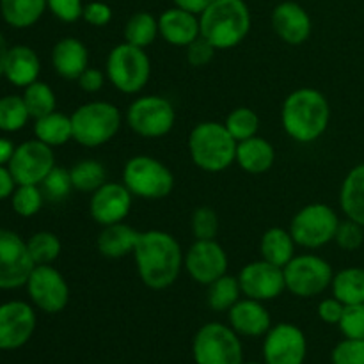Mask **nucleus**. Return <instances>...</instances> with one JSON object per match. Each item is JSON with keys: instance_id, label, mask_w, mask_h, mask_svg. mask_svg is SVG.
Here are the masks:
<instances>
[{"instance_id": "obj_26", "label": "nucleus", "mask_w": 364, "mask_h": 364, "mask_svg": "<svg viewBox=\"0 0 364 364\" xmlns=\"http://www.w3.org/2000/svg\"><path fill=\"white\" fill-rule=\"evenodd\" d=\"M276 151L267 139L255 137L240 141L237 146V160L235 162L249 174H263L274 166Z\"/></svg>"}, {"instance_id": "obj_12", "label": "nucleus", "mask_w": 364, "mask_h": 364, "mask_svg": "<svg viewBox=\"0 0 364 364\" xmlns=\"http://www.w3.org/2000/svg\"><path fill=\"white\" fill-rule=\"evenodd\" d=\"M34 267L27 242L14 231L0 228V290L25 287Z\"/></svg>"}, {"instance_id": "obj_24", "label": "nucleus", "mask_w": 364, "mask_h": 364, "mask_svg": "<svg viewBox=\"0 0 364 364\" xmlns=\"http://www.w3.org/2000/svg\"><path fill=\"white\" fill-rule=\"evenodd\" d=\"M41 73L39 57L31 46L16 45L9 48L4 66V77L16 87H27L32 82L38 80Z\"/></svg>"}, {"instance_id": "obj_5", "label": "nucleus", "mask_w": 364, "mask_h": 364, "mask_svg": "<svg viewBox=\"0 0 364 364\" xmlns=\"http://www.w3.org/2000/svg\"><path fill=\"white\" fill-rule=\"evenodd\" d=\"M73 141L85 148H98L119 132L121 112L109 102H89L71 114Z\"/></svg>"}, {"instance_id": "obj_3", "label": "nucleus", "mask_w": 364, "mask_h": 364, "mask_svg": "<svg viewBox=\"0 0 364 364\" xmlns=\"http://www.w3.org/2000/svg\"><path fill=\"white\" fill-rule=\"evenodd\" d=\"M201 36L215 50L240 45L251 31V11L244 0H215L199 14Z\"/></svg>"}, {"instance_id": "obj_10", "label": "nucleus", "mask_w": 364, "mask_h": 364, "mask_svg": "<svg viewBox=\"0 0 364 364\" xmlns=\"http://www.w3.org/2000/svg\"><path fill=\"white\" fill-rule=\"evenodd\" d=\"M284 284L290 294L301 299H311L323 294L333 283V267L315 255L295 256L283 269Z\"/></svg>"}, {"instance_id": "obj_51", "label": "nucleus", "mask_w": 364, "mask_h": 364, "mask_svg": "<svg viewBox=\"0 0 364 364\" xmlns=\"http://www.w3.org/2000/svg\"><path fill=\"white\" fill-rule=\"evenodd\" d=\"M213 2H215V0H174V4H176L178 7L191 11V13L198 14V16Z\"/></svg>"}, {"instance_id": "obj_9", "label": "nucleus", "mask_w": 364, "mask_h": 364, "mask_svg": "<svg viewBox=\"0 0 364 364\" xmlns=\"http://www.w3.org/2000/svg\"><path fill=\"white\" fill-rule=\"evenodd\" d=\"M340 217L323 203H311L295 213L290 233L295 244L306 249H318L334 240Z\"/></svg>"}, {"instance_id": "obj_37", "label": "nucleus", "mask_w": 364, "mask_h": 364, "mask_svg": "<svg viewBox=\"0 0 364 364\" xmlns=\"http://www.w3.org/2000/svg\"><path fill=\"white\" fill-rule=\"evenodd\" d=\"M31 119L23 96L9 95L0 98V130L18 132Z\"/></svg>"}, {"instance_id": "obj_21", "label": "nucleus", "mask_w": 364, "mask_h": 364, "mask_svg": "<svg viewBox=\"0 0 364 364\" xmlns=\"http://www.w3.org/2000/svg\"><path fill=\"white\" fill-rule=\"evenodd\" d=\"M230 315V326L233 327L238 336L245 338H259L265 336L272 327L269 309L263 306V302L255 299H240L233 308L228 311Z\"/></svg>"}, {"instance_id": "obj_33", "label": "nucleus", "mask_w": 364, "mask_h": 364, "mask_svg": "<svg viewBox=\"0 0 364 364\" xmlns=\"http://www.w3.org/2000/svg\"><path fill=\"white\" fill-rule=\"evenodd\" d=\"M240 283H238V277L228 276L224 274L223 277H219L217 281H213L212 284H208V306L217 313L230 311L238 301H240Z\"/></svg>"}, {"instance_id": "obj_38", "label": "nucleus", "mask_w": 364, "mask_h": 364, "mask_svg": "<svg viewBox=\"0 0 364 364\" xmlns=\"http://www.w3.org/2000/svg\"><path fill=\"white\" fill-rule=\"evenodd\" d=\"M226 128L237 142L251 139L258 134L259 128V117L249 107H238V109L231 110L230 116L226 117Z\"/></svg>"}, {"instance_id": "obj_20", "label": "nucleus", "mask_w": 364, "mask_h": 364, "mask_svg": "<svg viewBox=\"0 0 364 364\" xmlns=\"http://www.w3.org/2000/svg\"><path fill=\"white\" fill-rule=\"evenodd\" d=\"M272 27L281 41L287 45H302L309 39L313 31L311 16L297 2H281L272 11Z\"/></svg>"}, {"instance_id": "obj_1", "label": "nucleus", "mask_w": 364, "mask_h": 364, "mask_svg": "<svg viewBox=\"0 0 364 364\" xmlns=\"http://www.w3.org/2000/svg\"><path fill=\"white\" fill-rule=\"evenodd\" d=\"M134 258L141 281L151 290H166L174 284L183 265V252L178 240L160 230L139 233Z\"/></svg>"}, {"instance_id": "obj_31", "label": "nucleus", "mask_w": 364, "mask_h": 364, "mask_svg": "<svg viewBox=\"0 0 364 364\" xmlns=\"http://www.w3.org/2000/svg\"><path fill=\"white\" fill-rule=\"evenodd\" d=\"M34 135L41 142L53 146L66 144L70 139H73V130H71V117L64 116L60 112H50L46 116L39 117L34 123Z\"/></svg>"}, {"instance_id": "obj_45", "label": "nucleus", "mask_w": 364, "mask_h": 364, "mask_svg": "<svg viewBox=\"0 0 364 364\" xmlns=\"http://www.w3.org/2000/svg\"><path fill=\"white\" fill-rule=\"evenodd\" d=\"M46 6L52 11L55 18L66 23H73V21L80 20L82 13H84V4L82 0H46Z\"/></svg>"}, {"instance_id": "obj_54", "label": "nucleus", "mask_w": 364, "mask_h": 364, "mask_svg": "<svg viewBox=\"0 0 364 364\" xmlns=\"http://www.w3.org/2000/svg\"><path fill=\"white\" fill-rule=\"evenodd\" d=\"M242 364H267V363H242Z\"/></svg>"}, {"instance_id": "obj_16", "label": "nucleus", "mask_w": 364, "mask_h": 364, "mask_svg": "<svg viewBox=\"0 0 364 364\" xmlns=\"http://www.w3.org/2000/svg\"><path fill=\"white\" fill-rule=\"evenodd\" d=\"M238 283H240V290L245 297L259 302L274 301L287 290L283 269L265 262V259L247 263L240 270Z\"/></svg>"}, {"instance_id": "obj_39", "label": "nucleus", "mask_w": 364, "mask_h": 364, "mask_svg": "<svg viewBox=\"0 0 364 364\" xmlns=\"http://www.w3.org/2000/svg\"><path fill=\"white\" fill-rule=\"evenodd\" d=\"M43 201H45V194L39 185H16L11 196L13 210L20 217H34L41 210Z\"/></svg>"}, {"instance_id": "obj_48", "label": "nucleus", "mask_w": 364, "mask_h": 364, "mask_svg": "<svg viewBox=\"0 0 364 364\" xmlns=\"http://www.w3.org/2000/svg\"><path fill=\"white\" fill-rule=\"evenodd\" d=\"M345 311V304H341L336 297L331 299H323L322 302L318 304V316L322 322L331 323V326H338L343 316Z\"/></svg>"}, {"instance_id": "obj_18", "label": "nucleus", "mask_w": 364, "mask_h": 364, "mask_svg": "<svg viewBox=\"0 0 364 364\" xmlns=\"http://www.w3.org/2000/svg\"><path fill=\"white\" fill-rule=\"evenodd\" d=\"M36 331V313L31 304L9 301L0 304V350L23 347Z\"/></svg>"}, {"instance_id": "obj_42", "label": "nucleus", "mask_w": 364, "mask_h": 364, "mask_svg": "<svg viewBox=\"0 0 364 364\" xmlns=\"http://www.w3.org/2000/svg\"><path fill=\"white\" fill-rule=\"evenodd\" d=\"M334 242L343 251H358L364 244V226L352 219L340 220L336 235H334Z\"/></svg>"}, {"instance_id": "obj_32", "label": "nucleus", "mask_w": 364, "mask_h": 364, "mask_svg": "<svg viewBox=\"0 0 364 364\" xmlns=\"http://www.w3.org/2000/svg\"><path fill=\"white\" fill-rule=\"evenodd\" d=\"M159 34V18L146 11L135 13L124 27V41L139 46V48H146L151 45Z\"/></svg>"}, {"instance_id": "obj_15", "label": "nucleus", "mask_w": 364, "mask_h": 364, "mask_svg": "<svg viewBox=\"0 0 364 364\" xmlns=\"http://www.w3.org/2000/svg\"><path fill=\"white\" fill-rule=\"evenodd\" d=\"M308 355V340L301 327L294 323H277L270 327L263 340V363L304 364Z\"/></svg>"}, {"instance_id": "obj_30", "label": "nucleus", "mask_w": 364, "mask_h": 364, "mask_svg": "<svg viewBox=\"0 0 364 364\" xmlns=\"http://www.w3.org/2000/svg\"><path fill=\"white\" fill-rule=\"evenodd\" d=\"M333 297H336L341 304L354 306L364 302V269L361 267H348L334 274Z\"/></svg>"}, {"instance_id": "obj_25", "label": "nucleus", "mask_w": 364, "mask_h": 364, "mask_svg": "<svg viewBox=\"0 0 364 364\" xmlns=\"http://www.w3.org/2000/svg\"><path fill=\"white\" fill-rule=\"evenodd\" d=\"M139 240V231L123 223L103 226L98 235L96 247L100 255L109 259H121L127 255H134V249Z\"/></svg>"}, {"instance_id": "obj_13", "label": "nucleus", "mask_w": 364, "mask_h": 364, "mask_svg": "<svg viewBox=\"0 0 364 364\" xmlns=\"http://www.w3.org/2000/svg\"><path fill=\"white\" fill-rule=\"evenodd\" d=\"M7 167L16 185H41L55 167V155L48 144L39 139H32L14 148Z\"/></svg>"}, {"instance_id": "obj_36", "label": "nucleus", "mask_w": 364, "mask_h": 364, "mask_svg": "<svg viewBox=\"0 0 364 364\" xmlns=\"http://www.w3.org/2000/svg\"><path fill=\"white\" fill-rule=\"evenodd\" d=\"M27 247L36 265H52L59 258L63 245H60L59 237L55 233L39 231L28 238Z\"/></svg>"}, {"instance_id": "obj_14", "label": "nucleus", "mask_w": 364, "mask_h": 364, "mask_svg": "<svg viewBox=\"0 0 364 364\" xmlns=\"http://www.w3.org/2000/svg\"><path fill=\"white\" fill-rule=\"evenodd\" d=\"M25 287L36 308L50 315L60 313L70 302V287L52 265H36Z\"/></svg>"}, {"instance_id": "obj_35", "label": "nucleus", "mask_w": 364, "mask_h": 364, "mask_svg": "<svg viewBox=\"0 0 364 364\" xmlns=\"http://www.w3.org/2000/svg\"><path fill=\"white\" fill-rule=\"evenodd\" d=\"M23 102L27 105L28 114L34 119L46 116V114L53 112L57 105L55 95H53L52 87L45 82H32L31 85H27L23 91Z\"/></svg>"}, {"instance_id": "obj_50", "label": "nucleus", "mask_w": 364, "mask_h": 364, "mask_svg": "<svg viewBox=\"0 0 364 364\" xmlns=\"http://www.w3.org/2000/svg\"><path fill=\"white\" fill-rule=\"evenodd\" d=\"M14 188H16V181H14L9 167L0 166V201H2V199L11 198Z\"/></svg>"}, {"instance_id": "obj_44", "label": "nucleus", "mask_w": 364, "mask_h": 364, "mask_svg": "<svg viewBox=\"0 0 364 364\" xmlns=\"http://www.w3.org/2000/svg\"><path fill=\"white\" fill-rule=\"evenodd\" d=\"M333 364H364V340H350L345 338L331 354Z\"/></svg>"}, {"instance_id": "obj_17", "label": "nucleus", "mask_w": 364, "mask_h": 364, "mask_svg": "<svg viewBox=\"0 0 364 364\" xmlns=\"http://www.w3.org/2000/svg\"><path fill=\"white\" fill-rule=\"evenodd\" d=\"M188 276L199 284H212L228 270V255L215 240H196L183 258Z\"/></svg>"}, {"instance_id": "obj_23", "label": "nucleus", "mask_w": 364, "mask_h": 364, "mask_svg": "<svg viewBox=\"0 0 364 364\" xmlns=\"http://www.w3.org/2000/svg\"><path fill=\"white\" fill-rule=\"evenodd\" d=\"M53 70L66 80H78L87 70L89 52L87 46L77 38H63L55 43L52 50Z\"/></svg>"}, {"instance_id": "obj_22", "label": "nucleus", "mask_w": 364, "mask_h": 364, "mask_svg": "<svg viewBox=\"0 0 364 364\" xmlns=\"http://www.w3.org/2000/svg\"><path fill=\"white\" fill-rule=\"evenodd\" d=\"M159 32L169 45L188 46L201 36L199 16L174 6L159 16Z\"/></svg>"}, {"instance_id": "obj_53", "label": "nucleus", "mask_w": 364, "mask_h": 364, "mask_svg": "<svg viewBox=\"0 0 364 364\" xmlns=\"http://www.w3.org/2000/svg\"><path fill=\"white\" fill-rule=\"evenodd\" d=\"M7 52H9V46H7L4 34H2V32H0V77H2V75H4V66H6Z\"/></svg>"}, {"instance_id": "obj_11", "label": "nucleus", "mask_w": 364, "mask_h": 364, "mask_svg": "<svg viewBox=\"0 0 364 364\" xmlns=\"http://www.w3.org/2000/svg\"><path fill=\"white\" fill-rule=\"evenodd\" d=\"M127 121L141 137L159 139L173 130L176 112L173 103L164 96H141L128 107Z\"/></svg>"}, {"instance_id": "obj_47", "label": "nucleus", "mask_w": 364, "mask_h": 364, "mask_svg": "<svg viewBox=\"0 0 364 364\" xmlns=\"http://www.w3.org/2000/svg\"><path fill=\"white\" fill-rule=\"evenodd\" d=\"M82 18L92 27H105L112 20V9L105 2H89L84 6Z\"/></svg>"}, {"instance_id": "obj_34", "label": "nucleus", "mask_w": 364, "mask_h": 364, "mask_svg": "<svg viewBox=\"0 0 364 364\" xmlns=\"http://www.w3.org/2000/svg\"><path fill=\"white\" fill-rule=\"evenodd\" d=\"M73 188L80 192H95L107 183V171L98 160H80L70 169Z\"/></svg>"}, {"instance_id": "obj_49", "label": "nucleus", "mask_w": 364, "mask_h": 364, "mask_svg": "<svg viewBox=\"0 0 364 364\" xmlns=\"http://www.w3.org/2000/svg\"><path fill=\"white\" fill-rule=\"evenodd\" d=\"M78 87L84 89L85 92H98L105 84V75L95 68H87L84 73L78 77Z\"/></svg>"}, {"instance_id": "obj_43", "label": "nucleus", "mask_w": 364, "mask_h": 364, "mask_svg": "<svg viewBox=\"0 0 364 364\" xmlns=\"http://www.w3.org/2000/svg\"><path fill=\"white\" fill-rule=\"evenodd\" d=\"M341 334L350 340H364V302L363 304L345 306L340 323Z\"/></svg>"}, {"instance_id": "obj_41", "label": "nucleus", "mask_w": 364, "mask_h": 364, "mask_svg": "<svg viewBox=\"0 0 364 364\" xmlns=\"http://www.w3.org/2000/svg\"><path fill=\"white\" fill-rule=\"evenodd\" d=\"M191 226L196 240H215L219 233V217L210 206H199L192 213Z\"/></svg>"}, {"instance_id": "obj_40", "label": "nucleus", "mask_w": 364, "mask_h": 364, "mask_svg": "<svg viewBox=\"0 0 364 364\" xmlns=\"http://www.w3.org/2000/svg\"><path fill=\"white\" fill-rule=\"evenodd\" d=\"M43 194L50 201H64L73 191V183H71V174L70 171L64 167H53L48 173V176L43 180L41 183Z\"/></svg>"}, {"instance_id": "obj_4", "label": "nucleus", "mask_w": 364, "mask_h": 364, "mask_svg": "<svg viewBox=\"0 0 364 364\" xmlns=\"http://www.w3.org/2000/svg\"><path fill=\"white\" fill-rule=\"evenodd\" d=\"M237 146L226 124L205 121L192 128L188 153L196 166L206 173H223L237 160Z\"/></svg>"}, {"instance_id": "obj_2", "label": "nucleus", "mask_w": 364, "mask_h": 364, "mask_svg": "<svg viewBox=\"0 0 364 364\" xmlns=\"http://www.w3.org/2000/svg\"><path fill=\"white\" fill-rule=\"evenodd\" d=\"M283 128L294 141L309 144L326 134L331 121V107L318 89L301 87L287 96L281 109Z\"/></svg>"}, {"instance_id": "obj_52", "label": "nucleus", "mask_w": 364, "mask_h": 364, "mask_svg": "<svg viewBox=\"0 0 364 364\" xmlns=\"http://www.w3.org/2000/svg\"><path fill=\"white\" fill-rule=\"evenodd\" d=\"M14 148H16V146L11 141L0 139V166H7V164H9L11 156H13L14 153Z\"/></svg>"}, {"instance_id": "obj_27", "label": "nucleus", "mask_w": 364, "mask_h": 364, "mask_svg": "<svg viewBox=\"0 0 364 364\" xmlns=\"http://www.w3.org/2000/svg\"><path fill=\"white\" fill-rule=\"evenodd\" d=\"M340 206L347 219L364 226V164H359L345 176L340 188Z\"/></svg>"}, {"instance_id": "obj_29", "label": "nucleus", "mask_w": 364, "mask_h": 364, "mask_svg": "<svg viewBox=\"0 0 364 364\" xmlns=\"http://www.w3.org/2000/svg\"><path fill=\"white\" fill-rule=\"evenodd\" d=\"M46 7V0H0L4 21L14 28H28L38 23Z\"/></svg>"}, {"instance_id": "obj_8", "label": "nucleus", "mask_w": 364, "mask_h": 364, "mask_svg": "<svg viewBox=\"0 0 364 364\" xmlns=\"http://www.w3.org/2000/svg\"><path fill=\"white\" fill-rule=\"evenodd\" d=\"M123 183L132 196L142 199H164L173 192L174 176L160 160L139 155L124 164Z\"/></svg>"}, {"instance_id": "obj_28", "label": "nucleus", "mask_w": 364, "mask_h": 364, "mask_svg": "<svg viewBox=\"0 0 364 364\" xmlns=\"http://www.w3.org/2000/svg\"><path fill=\"white\" fill-rule=\"evenodd\" d=\"M295 245L297 244L290 231L283 228H270L263 233L262 242H259L262 259L284 269L295 258Z\"/></svg>"}, {"instance_id": "obj_6", "label": "nucleus", "mask_w": 364, "mask_h": 364, "mask_svg": "<svg viewBox=\"0 0 364 364\" xmlns=\"http://www.w3.org/2000/svg\"><path fill=\"white\" fill-rule=\"evenodd\" d=\"M107 78L117 91L124 95H135L146 87L151 77V60L144 48L121 43L110 50L107 57Z\"/></svg>"}, {"instance_id": "obj_19", "label": "nucleus", "mask_w": 364, "mask_h": 364, "mask_svg": "<svg viewBox=\"0 0 364 364\" xmlns=\"http://www.w3.org/2000/svg\"><path fill=\"white\" fill-rule=\"evenodd\" d=\"M132 208V192L124 183H103L98 191L92 192L89 201V212L95 223L100 226L123 223Z\"/></svg>"}, {"instance_id": "obj_7", "label": "nucleus", "mask_w": 364, "mask_h": 364, "mask_svg": "<svg viewBox=\"0 0 364 364\" xmlns=\"http://www.w3.org/2000/svg\"><path fill=\"white\" fill-rule=\"evenodd\" d=\"M192 358L196 364H242L244 347L233 327L210 322L196 333Z\"/></svg>"}, {"instance_id": "obj_46", "label": "nucleus", "mask_w": 364, "mask_h": 364, "mask_svg": "<svg viewBox=\"0 0 364 364\" xmlns=\"http://www.w3.org/2000/svg\"><path fill=\"white\" fill-rule=\"evenodd\" d=\"M213 55H215V46L210 45L203 36H199L196 41H192L187 46V60L194 68H203L206 64H210Z\"/></svg>"}]
</instances>
